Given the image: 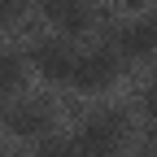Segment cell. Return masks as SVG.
Wrapping results in <instances>:
<instances>
[{
  "mask_svg": "<svg viewBox=\"0 0 157 157\" xmlns=\"http://www.w3.org/2000/svg\"><path fill=\"white\" fill-rule=\"evenodd\" d=\"M118 144H122V118L118 113H101V118H92V122L78 127L74 157H113Z\"/></svg>",
  "mask_w": 157,
  "mask_h": 157,
  "instance_id": "6da1fadb",
  "label": "cell"
},
{
  "mask_svg": "<svg viewBox=\"0 0 157 157\" xmlns=\"http://www.w3.org/2000/svg\"><path fill=\"white\" fill-rule=\"evenodd\" d=\"M118 78V57L109 48H87L83 57H74V70H70V83L78 92H101Z\"/></svg>",
  "mask_w": 157,
  "mask_h": 157,
  "instance_id": "7a4b0ae2",
  "label": "cell"
},
{
  "mask_svg": "<svg viewBox=\"0 0 157 157\" xmlns=\"http://www.w3.org/2000/svg\"><path fill=\"white\" fill-rule=\"evenodd\" d=\"M118 48L127 57H157V17H135L118 31Z\"/></svg>",
  "mask_w": 157,
  "mask_h": 157,
  "instance_id": "3957f363",
  "label": "cell"
},
{
  "mask_svg": "<svg viewBox=\"0 0 157 157\" xmlns=\"http://www.w3.org/2000/svg\"><path fill=\"white\" fill-rule=\"evenodd\" d=\"M39 13L48 17V22H57L66 35H83L87 31V0H39Z\"/></svg>",
  "mask_w": 157,
  "mask_h": 157,
  "instance_id": "277c9868",
  "label": "cell"
},
{
  "mask_svg": "<svg viewBox=\"0 0 157 157\" xmlns=\"http://www.w3.org/2000/svg\"><path fill=\"white\" fill-rule=\"evenodd\" d=\"M9 131L13 135H22V140H35V135H44L48 131V122H52V109L44 105V101H26V105H17V109H9Z\"/></svg>",
  "mask_w": 157,
  "mask_h": 157,
  "instance_id": "5b68a950",
  "label": "cell"
},
{
  "mask_svg": "<svg viewBox=\"0 0 157 157\" xmlns=\"http://www.w3.org/2000/svg\"><path fill=\"white\" fill-rule=\"evenodd\" d=\"M35 70L48 78V83H70V70H74V52L66 44H39L35 48Z\"/></svg>",
  "mask_w": 157,
  "mask_h": 157,
  "instance_id": "8992f818",
  "label": "cell"
},
{
  "mask_svg": "<svg viewBox=\"0 0 157 157\" xmlns=\"http://www.w3.org/2000/svg\"><path fill=\"white\" fill-rule=\"evenodd\" d=\"M17 83H22V61L13 52H0V101L9 92H17Z\"/></svg>",
  "mask_w": 157,
  "mask_h": 157,
  "instance_id": "52a82bcc",
  "label": "cell"
},
{
  "mask_svg": "<svg viewBox=\"0 0 157 157\" xmlns=\"http://www.w3.org/2000/svg\"><path fill=\"white\" fill-rule=\"evenodd\" d=\"M35 157H74V144L70 140H48V144H39Z\"/></svg>",
  "mask_w": 157,
  "mask_h": 157,
  "instance_id": "ba28073f",
  "label": "cell"
},
{
  "mask_svg": "<svg viewBox=\"0 0 157 157\" xmlns=\"http://www.w3.org/2000/svg\"><path fill=\"white\" fill-rule=\"evenodd\" d=\"M17 17H22V0H0V31L13 26Z\"/></svg>",
  "mask_w": 157,
  "mask_h": 157,
  "instance_id": "9c48e42d",
  "label": "cell"
},
{
  "mask_svg": "<svg viewBox=\"0 0 157 157\" xmlns=\"http://www.w3.org/2000/svg\"><path fill=\"white\" fill-rule=\"evenodd\" d=\"M144 113L153 118V122H157V83H153V87L144 92Z\"/></svg>",
  "mask_w": 157,
  "mask_h": 157,
  "instance_id": "30bf717a",
  "label": "cell"
},
{
  "mask_svg": "<svg viewBox=\"0 0 157 157\" xmlns=\"http://www.w3.org/2000/svg\"><path fill=\"white\" fill-rule=\"evenodd\" d=\"M140 157H153V153H140Z\"/></svg>",
  "mask_w": 157,
  "mask_h": 157,
  "instance_id": "8fae6325",
  "label": "cell"
}]
</instances>
